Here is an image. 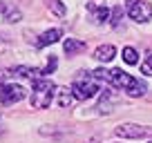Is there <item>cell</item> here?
<instances>
[{
  "label": "cell",
  "mask_w": 152,
  "mask_h": 143,
  "mask_svg": "<svg viewBox=\"0 0 152 143\" xmlns=\"http://www.w3.org/2000/svg\"><path fill=\"white\" fill-rule=\"evenodd\" d=\"M0 11H2V18L7 23H18L20 20V11L16 7H11L9 2H0Z\"/></svg>",
  "instance_id": "11"
},
{
  "label": "cell",
  "mask_w": 152,
  "mask_h": 143,
  "mask_svg": "<svg viewBox=\"0 0 152 143\" xmlns=\"http://www.w3.org/2000/svg\"><path fill=\"white\" fill-rule=\"evenodd\" d=\"M63 36V31L61 29H49V31H45L40 38L36 40V47H47V45H52V43H56L58 38Z\"/></svg>",
  "instance_id": "9"
},
{
  "label": "cell",
  "mask_w": 152,
  "mask_h": 143,
  "mask_svg": "<svg viewBox=\"0 0 152 143\" xmlns=\"http://www.w3.org/2000/svg\"><path fill=\"white\" fill-rule=\"evenodd\" d=\"M107 83L114 85L116 90H123L130 96H143L145 94V83H141L139 78L130 76L128 72L119 69V67H114V69L107 72Z\"/></svg>",
  "instance_id": "1"
},
{
  "label": "cell",
  "mask_w": 152,
  "mask_h": 143,
  "mask_svg": "<svg viewBox=\"0 0 152 143\" xmlns=\"http://www.w3.org/2000/svg\"><path fill=\"white\" fill-rule=\"evenodd\" d=\"M87 11L92 14V20H94L96 25L107 23V20L112 18V14H110L107 7H99V5H94V2H90V5H87Z\"/></svg>",
  "instance_id": "7"
},
{
  "label": "cell",
  "mask_w": 152,
  "mask_h": 143,
  "mask_svg": "<svg viewBox=\"0 0 152 143\" xmlns=\"http://www.w3.org/2000/svg\"><path fill=\"white\" fill-rule=\"evenodd\" d=\"M25 98V90L20 85H2L0 87V101L2 105H11Z\"/></svg>",
  "instance_id": "6"
},
{
  "label": "cell",
  "mask_w": 152,
  "mask_h": 143,
  "mask_svg": "<svg viewBox=\"0 0 152 143\" xmlns=\"http://www.w3.org/2000/svg\"><path fill=\"white\" fill-rule=\"evenodd\" d=\"M96 92H99V81H96L92 74H81V76H76L74 83H72V94L78 101L94 98Z\"/></svg>",
  "instance_id": "3"
},
{
  "label": "cell",
  "mask_w": 152,
  "mask_h": 143,
  "mask_svg": "<svg viewBox=\"0 0 152 143\" xmlns=\"http://www.w3.org/2000/svg\"><path fill=\"white\" fill-rule=\"evenodd\" d=\"M56 65H58L56 56H49V61H47V65H45V69H40V72H43V78H45V76H49V74L56 69Z\"/></svg>",
  "instance_id": "15"
},
{
  "label": "cell",
  "mask_w": 152,
  "mask_h": 143,
  "mask_svg": "<svg viewBox=\"0 0 152 143\" xmlns=\"http://www.w3.org/2000/svg\"><path fill=\"white\" fill-rule=\"evenodd\" d=\"M63 49H65V54H69V56H76V54H81L87 49V43H83V40L78 38H67L65 43H63Z\"/></svg>",
  "instance_id": "8"
},
{
  "label": "cell",
  "mask_w": 152,
  "mask_h": 143,
  "mask_svg": "<svg viewBox=\"0 0 152 143\" xmlns=\"http://www.w3.org/2000/svg\"><path fill=\"white\" fill-rule=\"evenodd\" d=\"M125 9H128V16L137 23H148L152 18V5L145 0H128Z\"/></svg>",
  "instance_id": "4"
},
{
  "label": "cell",
  "mask_w": 152,
  "mask_h": 143,
  "mask_svg": "<svg viewBox=\"0 0 152 143\" xmlns=\"http://www.w3.org/2000/svg\"><path fill=\"white\" fill-rule=\"evenodd\" d=\"M141 72L145 74V76H152V56H148L145 61L141 63Z\"/></svg>",
  "instance_id": "17"
},
{
  "label": "cell",
  "mask_w": 152,
  "mask_h": 143,
  "mask_svg": "<svg viewBox=\"0 0 152 143\" xmlns=\"http://www.w3.org/2000/svg\"><path fill=\"white\" fill-rule=\"evenodd\" d=\"M45 5L52 9V14L54 16H58V18H63V16L67 14V9H65V5H63L61 0H45Z\"/></svg>",
  "instance_id": "13"
},
{
  "label": "cell",
  "mask_w": 152,
  "mask_h": 143,
  "mask_svg": "<svg viewBox=\"0 0 152 143\" xmlns=\"http://www.w3.org/2000/svg\"><path fill=\"white\" fill-rule=\"evenodd\" d=\"M56 96H58V105H61V107H69V105L74 103V94H72L69 87H58Z\"/></svg>",
  "instance_id": "12"
},
{
  "label": "cell",
  "mask_w": 152,
  "mask_h": 143,
  "mask_svg": "<svg viewBox=\"0 0 152 143\" xmlns=\"http://www.w3.org/2000/svg\"><path fill=\"white\" fill-rule=\"evenodd\" d=\"M56 90H58V87L54 85L49 78H38V81H34L31 107H36V110H45V107H49L52 101H54V96H56Z\"/></svg>",
  "instance_id": "2"
},
{
  "label": "cell",
  "mask_w": 152,
  "mask_h": 143,
  "mask_svg": "<svg viewBox=\"0 0 152 143\" xmlns=\"http://www.w3.org/2000/svg\"><path fill=\"white\" fill-rule=\"evenodd\" d=\"M148 143H152V141H148Z\"/></svg>",
  "instance_id": "18"
},
{
  "label": "cell",
  "mask_w": 152,
  "mask_h": 143,
  "mask_svg": "<svg viewBox=\"0 0 152 143\" xmlns=\"http://www.w3.org/2000/svg\"><path fill=\"white\" fill-rule=\"evenodd\" d=\"M114 132L119 134L123 139H143L148 134H152V128H141V125H134V123H123L119 128L114 130Z\"/></svg>",
  "instance_id": "5"
},
{
  "label": "cell",
  "mask_w": 152,
  "mask_h": 143,
  "mask_svg": "<svg viewBox=\"0 0 152 143\" xmlns=\"http://www.w3.org/2000/svg\"><path fill=\"white\" fill-rule=\"evenodd\" d=\"M121 18H123V7H114V11H112V18H110V23H112L114 27H119V25H121Z\"/></svg>",
  "instance_id": "16"
},
{
  "label": "cell",
  "mask_w": 152,
  "mask_h": 143,
  "mask_svg": "<svg viewBox=\"0 0 152 143\" xmlns=\"http://www.w3.org/2000/svg\"><path fill=\"white\" fill-rule=\"evenodd\" d=\"M114 54H116L114 45H101V47L94 52V58H96V61H101V63H110L114 58Z\"/></svg>",
  "instance_id": "10"
},
{
  "label": "cell",
  "mask_w": 152,
  "mask_h": 143,
  "mask_svg": "<svg viewBox=\"0 0 152 143\" xmlns=\"http://www.w3.org/2000/svg\"><path fill=\"white\" fill-rule=\"evenodd\" d=\"M123 61L128 63V65H137L139 63V54L134 47H123Z\"/></svg>",
  "instance_id": "14"
}]
</instances>
